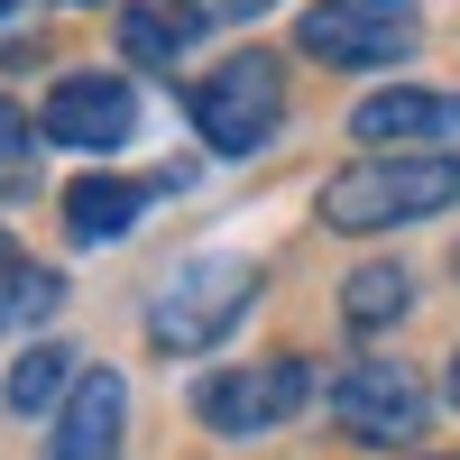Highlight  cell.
<instances>
[{"label":"cell","instance_id":"obj_19","mask_svg":"<svg viewBox=\"0 0 460 460\" xmlns=\"http://www.w3.org/2000/svg\"><path fill=\"white\" fill-rule=\"evenodd\" d=\"M0 10H10V0H0Z\"/></svg>","mask_w":460,"mask_h":460},{"label":"cell","instance_id":"obj_8","mask_svg":"<svg viewBox=\"0 0 460 460\" xmlns=\"http://www.w3.org/2000/svg\"><path fill=\"white\" fill-rule=\"evenodd\" d=\"M120 424H129V387L111 368H84L65 387V414L47 433V460H120Z\"/></svg>","mask_w":460,"mask_h":460},{"label":"cell","instance_id":"obj_14","mask_svg":"<svg viewBox=\"0 0 460 460\" xmlns=\"http://www.w3.org/2000/svg\"><path fill=\"white\" fill-rule=\"evenodd\" d=\"M175 47H184V19H166V10H120V56H129V65L175 74Z\"/></svg>","mask_w":460,"mask_h":460},{"label":"cell","instance_id":"obj_3","mask_svg":"<svg viewBox=\"0 0 460 460\" xmlns=\"http://www.w3.org/2000/svg\"><path fill=\"white\" fill-rule=\"evenodd\" d=\"M194 129L221 147V157H249L286 129V74L277 56H230L194 84Z\"/></svg>","mask_w":460,"mask_h":460},{"label":"cell","instance_id":"obj_10","mask_svg":"<svg viewBox=\"0 0 460 460\" xmlns=\"http://www.w3.org/2000/svg\"><path fill=\"white\" fill-rule=\"evenodd\" d=\"M138 212H147V184H129V175H84V184H65V230H74L84 249L138 230Z\"/></svg>","mask_w":460,"mask_h":460},{"label":"cell","instance_id":"obj_4","mask_svg":"<svg viewBox=\"0 0 460 460\" xmlns=\"http://www.w3.org/2000/svg\"><path fill=\"white\" fill-rule=\"evenodd\" d=\"M295 47L323 65H396L414 47V10L405 0H314L295 19Z\"/></svg>","mask_w":460,"mask_h":460},{"label":"cell","instance_id":"obj_9","mask_svg":"<svg viewBox=\"0 0 460 460\" xmlns=\"http://www.w3.org/2000/svg\"><path fill=\"white\" fill-rule=\"evenodd\" d=\"M350 138H368L377 157H405L414 138H460V102L451 93H414V84H396V93H368L359 111H350Z\"/></svg>","mask_w":460,"mask_h":460},{"label":"cell","instance_id":"obj_12","mask_svg":"<svg viewBox=\"0 0 460 460\" xmlns=\"http://www.w3.org/2000/svg\"><path fill=\"white\" fill-rule=\"evenodd\" d=\"M405 304H414V277H405V267H359L350 295H341V314H350L359 332H377V323H396Z\"/></svg>","mask_w":460,"mask_h":460},{"label":"cell","instance_id":"obj_15","mask_svg":"<svg viewBox=\"0 0 460 460\" xmlns=\"http://www.w3.org/2000/svg\"><path fill=\"white\" fill-rule=\"evenodd\" d=\"M0 184H28V120H19V102H0Z\"/></svg>","mask_w":460,"mask_h":460},{"label":"cell","instance_id":"obj_7","mask_svg":"<svg viewBox=\"0 0 460 460\" xmlns=\"http://www.w3.org/2000/svg\"><path fill=\"white\" fill-rule=\"evenodd\" d=\"M37 129H47L56 147L111 157V147H129V129H138V93L120 84V74H65V84L47 93V111H37Z\"/></svg>","mask_w":460,"mask_h":460},{"label":"cell","instance_id":"obj_5","mask_svg":"<svg viewBox=\"0 0 460 460\" xmlns=\"http://www.w3.org/2000/svg\"><path fill=\"white\" fill-rule=\"evenodd\" d=\"M194 405H203V424H212V433H277L286 414L314 405V368H304V359H258V368L212 377Z\"/></svg>","mask_w":460,"mask_h":460},{"label":"cell","instance_id":"obj_13","mask_svg":"<svg viewBox=\"0 0 460 460\" xmlns=\"http://www.w3.org/2000/svg\"><path fill=\"white\" fill-rule=\"evenodd\" d=\"M65 377H84V368H74V350H56V341H37V350L10 368V405L19 414H37V405H56V387H65Z\"/></svg>","mask_w":460,"mask_h":460},{"label":"cell","instance_id":"obj_17","mask_svg":"<svg viewBox=\"0 0 460 460\" xmlns=\"http://www.w3.org/2000/svg\"><path fill=\"white\" fill-rule=\"evenodd\" d=\"M451 405H460V350H451Z\"/></svg>","mask_w":460,"mask_h":460},{"label":"cell","instance_id":"obj_6","mask_svg":"<svg viewBox=\"0 0 460 460\" xmlns=\"http://www.w3.org/2000/svg\"><path fill=\"white\" fill-rule=\"evenodd\" d=\"M332 414L359 442H414L424 433V387H414L405 359H350L332 377Z\"/></svg>","mask_w":460,"mask_h":460},{"label":"cell","instance_id":"obj_11","mask_svg":"<svg viewBox=\"0 0 460 460\" xmlns=\"http://www.w3.org/2000/svg\"><path fill=\"white\" fill-rule=\"evenodd\" d=\"M56 304H65V277H56V267H37V258L10 240V230H0V332L47 323Z\"/></svg>","mask_w":460,"mask_h":460},{"label":"cell","instance_id":"obj_18","mask_svg":"<svg viewBox=\"0 0 460 460\" xmlns=\"http://www.w3.org/2000/svg\"><path fill=\"white\" fill-rule=\"evenodd\" d=\"M84 10H102V0H84Z\"/></svg>","mask_w":460,"mask_h":460},{"label":"cell","instance_id":"obj_2","mask_svg":"<svg viewBox=\"0 0 460 460\" xmlns=\"http://www.w3.org/2000/svg\"><path fill=\"white\" fill-rule=\"evenodd\" d=\"M258 304V267L249 258H194V267H175L166 295L147 304V341L175 359H194L212 350V341H230V323H240Z\"/></svg>","mask_w":460,"mask_h":460},{"label":"cell","instance_id":"obj_1","mask_svg":"<svg viewBox=\"0 0 460 460\" xmlns=\"http://www.w3.org/2000/svg\"><path fill=\"white\" fill-rule=\"evenodd\" d=\"M424 212H460V157H359L323 184L332 230H387Z\"/></svg>","mask_w":460,"mask_h":460},{"label":"cell","instance_id":"obj_16","mask_svg":"<svg viewBox=\"0 0 460 460\" xmlns=\"http://www.w3.org/2000/svg\"><path fill=\"white\" fill-rule=\"evenodd\" d=\"M258 10H277V0H175V19H258Z\"/></svg>","mask_w":460,"mask_h":460}]
</instances>
